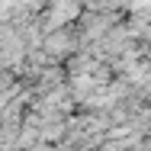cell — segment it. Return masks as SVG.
<instances>
[{
    "label": "cell",
    "instance_id": "cell-1",
    "mask_svg": "<svg viewBox=\"0 0 151 151\" xmlns=\"http://www.w3.org/2000/svg\"><path fill=\"white\" fill-rule=\"evenodd\" d=\"M68 42H71V39L58 32L55 39H48V52H55V55H64V52H68Z\"/></svg>",
    "mask_w": 151,
    "mask_h": 151
}]
</instances>
